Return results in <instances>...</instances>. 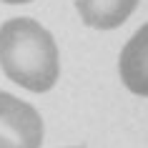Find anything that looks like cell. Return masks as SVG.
Masks as SVG:
<instances>
[{
    "instance_id": "277c9868",
    "label": "cell",
    "mask_w": 148,
    "mask_h": 148,
    "mask_svg": "<svg viewBox=\"0 0 148 148\" xmlns=\"http://www.w3.org/2000/svg\"><path fill=\"white\" fill-rule=\"evenodd\" d=\"M138 0H75L83 23L95 30H113L123 25L136 10Z\"/></svg>"
},
{
    "instance_id": "7a4b0ae2",
    "label": "cell",
    "mask_w": 148,
    "mask_h": 148,
    "mask_svg": "<svg viewBox=\"0 0 148 148\" xmlns=\"http://www.w3.org/2000/svg\"><path fill=\"white\" fill-rule=\"evenodd\" d=\"M43 118L30 103L0 90V148H40Z\"/></svg>"
},
{
    "instance_id": "3957f363",
    "label": "cell",
    "mask_w": 148,
    "mask_h": 148,
    "mask_svg": "<svg viewBox=\"0 0 148 148\" xmlns=\"http://www.w3.org/2000/svg\"><path fill=\"white\" fill-rule=\"evenodd\" d=\"M148 25H140L121 53V78L136 95L148 93Z\"/></svg>"
},
{
    "instance_id": "8992f818",
    "label": "cell",
    "mask_w": 148,
    "mask_h": 148,
    "mask_svg": "<svg viewBox=\"0 0 148 148\" xmlns=\"http://www.w3.org/2000/svg\"><path fill=\"white\" fill-rule=\"evenodd\" d=\"M70 148H80V146H70Z\"/></svg>"
},
{
    "instance_id": "5b68a950",
    "label": "cell",
    "mask_w": 148,
    "mask_h": 148,
    "mask_svg": "<svg viewBox=\"0 0 148 148\" xmlns=\"http://www.w3.org/2000/svg\"><path fill=\"white\" fill-rule=\"evenodd\" d=\"M3 3H8V5H23V3H30V0H3Z\"/></svg>"
},
{
    "instance_id": "6da1fadb",
    "label": "cell",
    "mask_w": 148,
    "mask_h": 148,
    "mask_svg": "<svg viewBox=\"0 0 148 148\" xmlns=\"http://www.w3.org/2000/svg\"><path fill=\"white\" fill-rule=\"evenodd\" d=\"M0 68L25 90H50L60 75L55 38L33 18L5 20L0 25Z\"/></svg>"
}]
</instances>
